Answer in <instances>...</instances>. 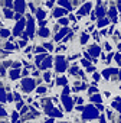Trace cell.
<instances>
[{"label":"cell","mask_w":121,"mask_h":123,"mask_svg":"<svg viewBox=\"0 0 121 123\" xmlns=\"http://www.w3.org/2000/svg\"><path fill=\"white\" fill-rule=\"evenodd\" d=\"M26 16H28V28H26V35H29V36L32 38V36H33V33H35V19L30 16V13H28Z\"/></svg>","instance_id":"1"},{"label":"cell","mask_w":121,"mask_h":123,"mask_svg":"<svg viewBox=\"0 0 121 123\" xmlns=\"http://www.w3.org/2000/svg\"><path fill=\"white\" fill-rule=\"evenodd\" d=\"M33 88H35V81L32 78H23V81H22V90L26 91V93H30Z\"/></svg>","instance_id":"2"},{"label":"cell","mask_w":121,"mask_h":123,"mask_svg":"<svg viewBox=\"0 0 121 123\" xmlns=\"http://www.w3.org/2000/svg\"><path fill=\"white\" fill-rule=\"evenodd\" d=\"M68 68V65H66V61H65V58L64 56H56V71L58 73H62V71H65Z\"/></svg>","instance_id":"3"},{"label":"cell","mask_w":121,"mask_h":123,"mask_svg":"<svg viewBox=\"0 0 121 123\" xmlns=\"http://www.w3.org/2000/svg\"><path fill=\"white\" fill-rule=\"evenodd\" d=\"M25 19L22 18V19H19L17 22H16V25H15V28H13V35L15 36H19V35H22L23 33V28H25Z\"/></svg>","instance_id":"4"},{"label":"cell","mask_w":121,"mask_h":123,"mask_svg":"<svg viewBox=\"0 0 121 123\" xmlns=\"http://www.w3.org/2000/svg\"><path fill=\"white\" fill-rule=\"evenodd\" d=\"M13 7H15V10L17 12V13H23L25 12V9H26V3H25V0H15L13 2Z\"/></svg>","instance_id":"5"},{"label":"cell","mask_w":121,"mask_h":123,"mask_svg":"<svg viewBox=\"0 0 121 123\" xmlns=\"http://www.w3.org/2000/svg\"><path fill=\"white\" fill-rule=\"evenodd\" d=\"M98 116V111L94 109V107H87L85 109V113H84V117L85 119H94Z\"/></svg>","instance_id":"6"},{"label":"cell","mask_w":121,"mask_h":123,"mask_svg":"<svg viewBox=\"0 0 121 123\" xmlns=\"http://www.w3.org/2000/svg\"><path fill=\"white\" fill-rule=\"evenodd\" d=\"M38 35H39L40 38H48V36L50 35V32H49L48 28H40V29L38 31Z\"/></svg>","instance_id":"7"},{"label":"cell","mask_w":121,"mask_h":123,"mask_svg":"<svg viewBox=\"0 0 121 123\" xmlns=\"http://www.w3.org/2000/svg\"><path fill=\"white\" fill-rule=\"evenodd\" d=\"M50 64H52V58H50V56H48V58L45 59V62H43L42 65H39V68H40V70H46V68H49V67H50Z\"/></svg>","instance_id":"8"},{"label":"cell","mask_w":121,"mask_h":123,"mask_svg":"<svg viewBox=\"0 0 121 123\" xmlns=\"http://www.w3.org/2000/svg\"><path fill=\"white\" fill-rule=\"evenodd\" d=\"M36 16H38L39 22H42V20H45V18H46V12L42 10V9H38V10H36Z\"/></svg>","instance_id":"9"},{"label":"cell","mask_w":121,"mask_h":123,"mask_svg":"<svg viewBox=\"0 0 121 123\" xmlns=\"http://www.w3.org/2000/svg\"><path fill=\"white\" fill-rule=\"evenodd\" d=\"M9 75H10V80H17V78L20 77V70H15V68H13Z\"/></svg>","instance_id":"10"},{"label":"cell","mask_w":121,"mask_h":123,"mask_svg":"<svg viewBox=\"0 0 121 123\" xmlns=\"http://www.w3.org/2000/svg\"><path fill=\"white\" fill-rule=\"evenodd\" d=\"M3 15H5V18H6V19H13V16H15V13H13L10 9H7V7H5V9H3Z\"/></svg>","instance_id":"11"},{"label":"cell","mask_w":121,"mask_h":123,"mask_svg":"<svg viewBox=\"0 0 121 123\" xmlns=\"http://www.w3.org/2000/svg\"><path fill=\"white\" fill-rule=\"evenodd\" d=\"M0 36H2L3 39L9 38V36H10V31H9V29H6V28H2V29H0Z\"/></svg>","instance_id":"12"},{"label":"cell","mask_w":121,"mask_h":123,"mask_svg":"<svg viewBox=\"0 0 121 123\" xmlns=\"http://www.w3.org/2000/svg\"><path fill=\"white\" fill-rule=\"evenodd\" d=\"M64 104L66 106V110L69 111V110H71V107H72V103H71V98H69V97H66V96H64Z\"/></svg>","instance_id":"13"},{"label":"cell","mask_w":121,"mask_h":123,"mask_svg":"<svg viewBox=\"0 0 121 123\" xmlns=\"http://www.w3.org/2000/svg\"><path fill=\"white\" fill-rule=\"evenodd\" d=\"M89 52H91L94 56H97V55L99 54V48H98V46H95V45H92V46H89Z\"/></svg>","instance_id":"14"},{"label":"cell","mask_w":121,"mask_h":123,"mask_svg":"<svg viewBox=\"0 0 121 123\" xmlns=\"http://www.w3.org/2000/svg\"><path fill=\"white\" fill-rule=\"evenodd\" d=\"M91 7H92V5H91V3H87V5L84 6V9H82V10H79V13L85 15V13H88V12L91 10Z\"/></svg>","instance_id":"15"},{"label":"cell","mask_w":121,"mask_h":123,"mask_svg":"<svg viewBox=\"0 0 121 123\" xmlns=\"http://www.w3.org/2000/svg\"><path fill=\"white\" fill-rule=\"evenodd\" d=\"M48 114H50L52 117H53V116H58V117H60V116H62V113H60L59 110H56V109H52V110H50Z\"/></svg>","instance_id":"16"},{"label":"cell","mask_w":121,"mask_h":123,"mask_svg":"<svg viewBox=\"0 0 121 123\" xmlns=\"http://www.w3.org/2000/svg\"><path fill=\"white\" fill-rule=\"evenodd\" d=\"M60 15H65V10H64V9H56V10L53 12V16H55V18H59Z\"/></svg>","instance_id":"17"},{"label":"cell","mask_w":121,"mask_h":123,"mask_svg":"<svg viewBox=\"0 0 121 123\" xmlns=\"http://www.w3.org/2000/svg\"><path fill=\"white\" fill-rule=\"evenodd\" d=\"M66 32H69V29H68V28H65V29H62V32H60L59 35H56V39L59 41V39H60V38H62V36H64V35H65Z\"/></svg>","instance_id":"18"},{"label":"cell","mask_w":121,"mask_h":123,"mask_svg":"<svg viewBox=\"0 0 121 123\" xmlns=\"http://www.w3.org/2000/svg\"><path fill=\"white\" fill-rule=\"evenodd\" d=\"M38 94H45L46 93V87H43V86H40V87H38Z\"/></svg>","instance_id":"19"},{"label":"cell","mask_w":121,"mask_h":123,"mask_svg":"<svg viewBox=\"0 0 121 123\" xmlns=\"http://www.w3.org/2000/svg\"><path fill=\"white\" fill-rule=\"evenodd\" d=\"M7 116V111L2 107V106H0V117H6Z\"/></svg>","instance_id":"20"},{"label":"cell","mask_w":121,"mask_h":123,"mask_svg":"<svg viewBox=\"0 0 121 123\" xmlns=\"http://www.w3.org/2000/svg\"><path fill=\"white\" fill-rule=\"evenodd\" d=\"M87 41H88V35H87V33H82V36H81V43H87Z\"/></svg>","instance_id":"21"},{"label":"cell","mask_w":121,"mask_h":123,"mask_svg":"<svg viewBox=\"0 0 121 123\" xmlns=\"http://www.w3.org/2000/svg\"><path fill=\"white\" fill-rule=\"evenodd\" d=\"M17 117H19V113H17V111H13V113H12V120H13V123H16Z\"/></svg>","instance_id":"22"},{"label":"cell","mask_w":121,"mask_h":123,"mask_svg":"<svg viewBox=\"0 0 121 123\" xmlns=\"http://www.w3.org/2000/svg\"><path fill=\"white\" fill-rule=\"evenodd\" d=\"M5 48H6V49H15V45L10 43V42H6V43H5Z\"/></svg>","instance_id":"23"},{"label":"cell","mask_w":121,"mask_h":123,"mask_svg":"<svg viewBox=\"0 0 121 123\" xmlns=\"http://www.w3.org/2000/svg\"><path fill=\"white\" fill-rule=\"evenodd\" d=\"M50 73H45V75H43V78H45V81H50Z\"/></svg>","instance_id":"24"},{"label":"cell","mask_w":121,"mask_h":123,"mask_svg":"<svg viewBox=\"0 0 121 123\" xmlns=\"http://www.w3.org/2000/svg\"><path fill=\"white\" fill-rule=\"evenodd\" d=\"M0 56H2V58H6V56H9V52H6V51H0Z\"/></svg>","instance_id":"25"},{"label":"cell","mask_w":121,"mask_h":123,"mask_svg":"<svg viewBox=\"0 0 121 123\" xmlns=\"http://www.w3.org/2000/svg\"><path fill=\"white\" fill-rule=\"evenodd\" d=\"M91 100H92V101H101V96H92Z\"/></svg>","instance_id":"26"},{"label":"cell","mask_w":121,"mask_h":123,"mask_svg":"<svg viewBox=\"0 0 121 123\" xmlns=\"http://www.w3.org/2000/svg\"><path fill=\"white\" fill-rule=\"evenodd\" d=\"M59 23H60V25H68V19H65V18L59 19Z\"/></svg>","instance_id":"27"},{"label":"cell","mask_w":121,"mask_h":123,"mask_svg":"<svg viewBox=\"0 0 121 123\" xmlns=\"http://www.w3.org/2000/svg\"><path fill=\"white\" fill-rule=\"evenodd\" d=\"M56 83H58V84H66V78H59Z\"/></svg>","instance_id":"28"},{"label":"cell","mask_w":121,"mask_h":123,"mask_svg":"<svg viewBox=\"0 0 121 123\" xmlns=\"http://www.w3.org/2000/svg\"><path fill=\"white\" fill-rule=\"evenodd\" d=\"M107 23H108V20H107V19H104V20L98 22V26H104V25H107Z\"/></svg>","instance_id":"29"},{"label":"cell","mask_w":121,"mask_h":123,"mask_svg":"<svg viewBox=\"0 0 121 123\" xmlns=\"http://www.w3.org/2000/svg\"><path fill=\"white\" fill-rule=\"evenodd\" d=\"M43 45H45V46H46L49 51H52V49H53V45H50V43H46V42H43Z\"/></svg>","instance_id":"30"},{"label":"cell","mask_w":121,"mask_h":123,"mask_svg":"<svg viewBox=\"0 0 121 123\" xmlns=\"http://www.w3.org/2000/svg\"><path fill=\"white\" fill-rule=\"evenodd\" d=\"M17 45H19V46H26V41H19Z\"/></svg>","instance_id":"31"},{"label":"cell","mask_w":121,"mask_h":123,"mask_svg":"<svg viewBox=\"0 0 121 123\" xmlns=\"http://www.w3.org/2000/svg\"><path fill=\"white\" fill-rule=\"evenodd\" d=\"M23 107V103L22 101H17V104H16V109H22Z\"/></svg>","instance_id":"32"},{"label":"cell","mask_w":121,"mask_h":123,"mask_svg":"<svg viewBox=\"0 0 121 123\" xmlns=\"http://www.w3.org/2000/svg\"><path fill=\"white\" fill-rule=\"evenodd\" d=\"M117 6H118V10L121 12V0H118V2H117Z\"/></svg>","instance_id":"33"},{"label":"cell","mask_w":121,"mask_h":123,"mask_svg":"<svg viewBox=\"0 0 121 123\" xmlns=\"http://www.w3.org/2000/svg\"><path fill=\"white\" fill-rule=\"evenodd\" d=\"M87 71H89V73H91V71H94V67H91V65H89V67H87Z\"/></svg>","instance_id":"34"},{"label":"cell","mask_w":121,"mask_h":123,"mask_svg":"<svg viewBox=\"0 0 121 123\" xmlns=\"http://www.w3.org/2000/svg\"><path fill=\"white\" fill-rule=\"evenodd\" d=\"M117 61H118V64H121V55H117Z\"/></svg>","instance_id":"35"},{"label":"cell","mask_w":121,"mask_h":123,"mask_svg":"<svg viewBox=\"0 0 121 123\" xmlns=\"http://www.w3.org/2000/svg\"><path fill=\"white\" fill-rule=\"evenodd\" d=\"M22 75H29V71H28V70H25V71L22 73Z\"/></svg>","instance_id":"36"},{"label":"cell","mask_w":121,"mask_h":123,"mask_svg":"<svg viewBox=\"0 0 121 123\" xmlns=\"http://www.w3.org/2000/svg\"><path fill=\"white\" fill-rule=\"evenodd\" d=\"M94 78H95V80H99V74L95 73V74H94Z\"/></svg>","instance_id":"37"},{"label":"cell","mask_w":121,"mask_h":123,"mask_svg":"<svg viewBox=\"0 0 121 123\" xmlns=\"http://www.w3.org/2000/svg\"><path fill=\"white\" fill-rule=\"evenodd\" d=\"M46 123H55V122H53V120H52V119H49V120H48V122H46Z\"/></svg>","instance_id":"38"},{"label":"cell","mask_w":121,"mask_h":123,"mask_svg":"<svg viewBox=\"0 0 121 123\" xmlns=\"http://www.w3.org/2000/svg\"><path fill=\"white\" fill-rule=\"evenodd\" d=\"M50 2H53V0H50Z\"/></svg>","instance_id":"39"},{"label":"cell","mask_w":121,"mask_h":123,"mask_svg":"<svg viewBox=\"0 0 121 123\" xmlns=\"http://www.w3.org/2000/svg\"><path fill=\"white\" fill-rule=\"evenodd\" d=\"M16 123H19V122H16Z\"/></svg>","instance_id":"40"},{"label":"cell","mask_w":121,"mask_h":123,"mask_svg":"<svg viewBox=\"0 0 121 123\" xmlns=\"http://www.w3.org/2000/svg\"><path fill=\"white\" fill-rule=\"evenodd\" d=\"M120 123H121V122H120Z\"/></svg>","instance_id":"41"}]
</instances>
